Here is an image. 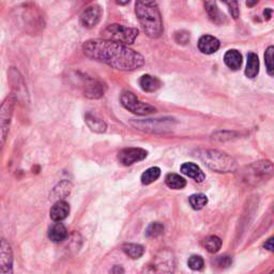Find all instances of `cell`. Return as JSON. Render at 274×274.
<instances>
[{"instance_id": "obj_1", "label": "cell", "mask_w": 274, "mask_h": 274, "mask_svg": "<svg viewBox=\"0 0 274 274\" xmlns=\"http://www.w3.org/2000/svg\"><path fill=\"white\" fill-rule=\"evenodd\" d=\"M82 52L88 58L121 71H134L142 68L145 63L144 57L135 50L105 39H93L85 42Z\"/></svg>"}, {"instance_id": "obj_2", "label": "cell", "mask_w": 274, "mask_h": 274, "mask_svg": "<svg viewBox=\"0 0 274 274\" xmlns=\"http://www.w3.org/2000/svg\"><path fill=\"white\" fill-rule=\"evenodd\" d=\"M135 13L144 33L151 39H157L163 33V22L160 10L155 1H137Z\"/></svg>"}, {"instance_id": "obj_3", "label": "cell", "mask_w": 274, "mask_h": 274, "mask_svg": "<svg viewBox=\"0 0 274 274\" xmlns=\"http://www.w3.org/2000/svg\"><path fill=\"white\" fill-rule=\"evenodd\" d=\"M196 157L207 166L218 173H231L237 168V163L232 157L218 150H198Z\"/></svg>"}, {"instance_id": "obj_4", "label": "cell", "mask_w": 274, "mask_h": 274, "mask_svg": "<svg viewBox=\"0 0 274 274\" xmlns=\"http://www.w3.org/2000/svg\"><path fill=\"white\" fill-rule=\"evenodd\" d=\"M175 267L174 253L169 250H164L154 256L139 274H174Z\"/></svg>"}, {"instance_id": "obj_5", "label": "cell", "mask_w": 274, "mask_h": 274, "mask_svg": "<svg viewBox=\"0 0 274 274\" xmlns=\"http://www.w3.org/2000/svg\"><path fill=\"white\" fill-rule=\"evenodd\" d=\"M274 176V164L271 161L261 160L251 164L244 171L245 181L251 186H259L270 180Z\"/></svg>"}, {"instance_id": "obj_6", "label": "cell", "mask_w": 274, "mask_h": 274, "mask_svg": "<svg viewBox=\"0 0 274 274\" xmlns=\"http://www.w3.org/2000/svg\"><path fill=\"white\" fill-rule=\"evenodd\" d=\"M103 37L105 40L122 44V45H130L135 42L138 37V30L119 24H112L104 29Z\"/></svg>"}, {"instance_id": "obj_7", "label": "cell", "mask_w": 274, "mask_h": 274, "mask_svg": "<svg viewBox=\"0 0 274 274\" xmlns=\"http://www.w3.org/2000/svg\"><path fill=\"white\" fill-rule=\"evenodd\" d=\"M120 102L122 106L129 112L139 115V116H147L157 112V108L147 103H144L141 100H138L134 93L130 91H123L120 95Z\"/></svg>"}, {"instance_id": "obj_8", "label": "cell", "mask_w": 274, "mask_h": 274, "mask_svg": "<svg viewBox=\"0 0 274 274\" xmlns=\"http://www.w3.org/2000/svg\"><path fill=\"white\" fill-rule=\"evenodd\" d=\"M15 104V97L14 95H10L1 105V110H0V131H1V143L2 145L5 142V138L9 133V127L11 123L12 115H13Z\"/></svg>"}, {"instance_id": "obj_9", "label": "cell", "mask_w": 274, "mask_h": 274, "mask_svg": "<svg viewBox=\"0 0 274 274\" xmlns=\"http://www.w3.org/2000/svg\"><path fill=\"white\" fill-rule=\"evenodd\" d=\"M147 156L148 152L142 148H125L119 151L118 160L124 166H130V165L145 160Z\"/></svg>"}, {"instance_id": "obj_10", "label": "cell", "mask_w": 274, "mask_h": 274, "mask_svg": "<svg viewBox=\"0 0 274 274\" xmlns=\"http://www.w3.org/2000/svg\"><path fill=\"white\" fill-rule=\"evenodd\" d=\"M0 274H13V254L5 239L1 240L0 245Z\"/></svg>"}, {"instance_id": "obj_11", "label": "cell", "mask_w": 274, "mask_h": 274, "mask_svg": "<svg viewBox=\"0 0 274 274\" xmlns=\"http://www.w3.org/2000/svg\"><path fill=\"white\" fill-rule=\"evenodd\" d=\"M101 9L99 5L88 7L80 15V24L85 28H92L100 22Z\"/></svg>"}, {"instance_id": "obj_12", "label": "cell", "mask_w": 274, "mask_h": 274, "mask_svg": "<svg viewBox=\"0 0 274 274\" xmlns=\"http://www.w3.org/2000/svg\"><path fill=\"white\" fill-rule=\"evenodd\" d=\"M198 48L202 54L210 55L218 52L220 48V41L212 36H202L198 41Z\"/></svg>"}, {"instance_id": "obj_13", "label": "cell", "mask_w": 274, "mask_h": 274, "mask_svg": "<svg viewBox=\"0 0 274 274\" xmlns=\"http://www.w3.org/2000/svg\"><path fill=\"white\" fill-rule=\"evenodd\" d=\"M70 213V206L65 200H58L50 209V219L55 222H61L68 218Z\"/></svg>"}, {"instance_id": "obj_14", "label": "cell", "mask_w": 274, "mask_h": 274, "mask_svg": "<svg viewBox=\"0 0 274 274\" xmlns=\"http://www.w3.org/2000/svg\"><path fill=\"white\" fill-rule=\"evenodd\" d=\"M181 173L187 175L190 178H192V179H194L196 182H202L206 179V175L201 170V168L198 166V165H196L195 163H192V162L182 164Z\"/></svg>"}, {"instance_id": "obj_15", "label": "cell", "mask_w": 274, "mask_h": 274, "mask_svg": "<svg viewBox=\"0 0 274 274\" xmlns=\"http://www.w3.org/2000/svg\"><path fill=\"white\" fill-rule=\"evenodd\" d=\"M48 237L53 242H62L68 237V231L66 226L60 222H56L53 226H50L48 229Z\"/></svg>"}, {"instance_id": "obj_16", "label": "cell", "mask_w": 274, "mask_h": 274, "mask_svg": "<svg viewBox=\"0 0 274 274\" xmlns=\"http://www.w3.org/2000/svg\"><path fill=\"white\" fill-rule=\"evenodd\" d=\"M139 85L142 89L146 92H155L157 89H160L162 86L161 80L156 76L151 75H143L141 79H139Z\"/></svg>"}, {"instance_id": "obj_17", "label": "cell", "mask_w": 274, "mask_h": 274, "mask_svg": "<svg viewBox=\"0 0 274 274\" xmlns=\"http://www.w3.org/2000/svg\"><path fill=\"white\" fill-rule=\"evenodd\" d=\"M225 65L232 70H238L242 66V55L237 49H229L224 56Z\"/></svg>"}, {"instance_id": "obj_18", "label": "cell", "mask_w": 274, "mask_h": 274, "mask_svg": "<svg viewBox=\"0 0 274 274\" xmlns=\"http://www.w3.org/2000/svg\"><path fill=\"white\" fill-rule=\"evenodd\" d=\"M259 72V59L258 56L254 53H248L247 63L245 69V75L248 78H256Z\"/></svg>"}, {"instance_id": "obj_19", "label": "cell", "mask_w": 274, "mask_h": 274, "mask_svg": "<svg viewBox=\"0 0 274 274\" xmlns=\"http://www.w3.org/2000/svg\"><path fill=\"white\" fill-rule=\"evenodd\" d=\"M85 122L89 129L95 133H104L107 129V125L103 120L93 116L91 114H87L85 118Z\"/></svg>"}, {"instance_id": "obj_20", "label": "cell", "mask_w": 274, "mask_h": 274, "mask_svg": "<svg viewBox=\"0 0 274 274\" xmlns=\"http://www.w3.org/2000/svg\"><path fill=\"white\" fill-rule=\"evenodd\" d=\"M205 8H206V11H207L209 17L211 18V20L214 23H216V24H223V23L225 22L224 14L221 13V11L218 8V5H216L215 2H213V1H207L205 3Z\"/></svg>"}, {"instance_id": "obj_21", "label": "cell", "mask_w": 274, "mask_h": 274, "mask_svg": "<svg viewBox=\"0 0 274 274\" xmlns=\"http://www.w3.org/2000/svg\"><path fill=\"white\" fill-rule=\"evenodd\" d=\"M165 183L169 189L182 190L187 186V180L183 177L177 174H168L165 177Z\"/></svg>"}, {"instance_id": "obj_22", "label": "cell", "mask_w": 274, "mask_h": 274, "mask_svg": "<svg viewBox=\"0 0 274 274\" xmlns=\"http://www.w3.org/2000/svg\"><path fill=\"white\" fill-rule=\"evenodd\" d=\"M104 91H105V87L102 82L92 81L91 84H89L87 86L85 95L87 98H90V99H99L104 94Z\"/></svg>"}, {"instance_id": "obj_23", "label": "cell", "mask_w": 274, "mask_h": 274, "mask_svg": "<svg viewBox=\"0 0 274 274\" xmlns=\"http://www.w3.org/2000/svg\"><path fill=\"white\" fill-rule=\"evenodd\" d=\"M122 251L132 259H138L144 255L145 248H144V246L139 245V244L126 243V244L122 245Z\"/></svg>"}, {"instance_id": "obj_24", "label": "cell", "mask_w": 274, "mask_h": 274, "mask_svg": "<svg viewBox=\"0 0 274 274\" xmlns=\"http://www.w3.org/2000/svg\"><path fill=\"white\" fill-rule=\"evenodd\" d=\"M161 176V169L158 167H150L147 170L143 173L141 180L142 183L145 184V186H148V184L154 183L155 181H157L158 178Z\"/></svg>"}, {"instance_id": "obj_25", "label": "cell", "mask_w": 274, "mask_h": 274, "mask_svg": "<svg viewBox=\"0 0 274 274\" xmlns=\"http://www.w3.org/2000/svg\"><path fill=\"white\" fill-rule=\"evenodd\" d=\"M203 246L209 253H218L222 247V240L218 235H209L203 240Z\"/></svg>"}, {"instance_id": "obj_26", "label": "cell", "mask_w": 274, "mask_h": 274, "mask_svg": "<svg viewBox=\"0 0 274 274\" xmlns=\"http://www.w3.org/2000/svg\"><path fill=\"white\" fill-rule=\"evenodd\" d=\"M190 205L194 210H201L203 207L207 206L208 197L205 194H193L189 198Z\"/></svg>"}, {"instance_id": "obj_27", "label": "cell", "mask_w": 274, "mask_h": 274, "mask_svg": "<svg viewBox=\"0 0 274 274\" xmlns=\"http://www.w3.org/2000/svg\"><path fill=\"white\" fill-rule=\"evenodd\" d=\"M164 232V225L161 224L160 222H155L151 223L148 226V228L146 229V235L149 238H157L158 235H162Z\"/></svg>"}, {"instance_id": "obj_28", "label": "cell", "mask_w": 274, "mask_h": 274, "mask_svg": "<svg viewBox=\"0 0 274 274\" xmlns=\"http://www.w3.org/2000/svg\"><path fill=\"white\" fill-rule=\"evenodd\" d=\"M265 62L267 71L270 75L274 74V46H269L265 53Z\"/></svg>"}, {"instance_id": "obj_29", "label": "cell", "mask_w": 274, "mask_h": 274, "mask_svg": "<svg viewBox=\"0 0 274 274\" xmlns=\"http://www.w3.org/2000/svg\"><path fill=\"white\" fill-rule=\"evenodd\" d=\"M188 266L190 269H192L194 271H200L205 267V261H203L202 257L199 255H193L191 256L188 260Z\"/></svg>"}, {"instance_id": "obj_30", "label": "cell", "mask_w": 274, "mask_h": 274, "mask_svg": "<svg viewBox=\"0 0 274 274\" xmlns=\"http://www.w3.org/2000/svg\"><path fill=\"white\" fill-rule=\"evenodd\" d=\"M70 190H71V184L68 181H62L58 184V187L55 188L54 195L57 198H63V197L70 194Z\"/></svg>"}, {"instance_id": "obj_31", "label": "cell", "mask_w": 274, "mask_h": 274, "mask_svg": "<svg viewBox=\"0 0 274 274\" xmlns=\"http://www.w3.org/2000/svg\"><path fill=\"white\" fill-rule=\"evenodd\" d=\"M232 264H233L232 257L227 256V255H224V256H219L218 258L215 259L216 267L221 268V269H226V268L231 267Z\"/></svg>"}, {"instance_id": "obj_32", "label": "cell", "mask_w": 274, "mask_h": 274, "mask_svg": "<svg viewBox=\"0 0 274 274\" xmlns=\"http://www.w3.org/2000/svg\"><path fill=\"white\" fill-rule=\"evenodd\" d=\"M226 4L228 5L229 11H231L232 16L237 20L239 17V7H238V2L237 1H232V2H226Z\"/></svg>"}, {"instance_id": "obj_33", "label": "cell", "mask_w": 274, "mask_h": 274, "mask_svg": "<svg viewBox=\"0 0 274 274\" xmlns=\"http://www.w3.org/2000/svg\"><path fill=\"white\" fill-rule=\"evenodd\" d=\"M264 247L266 248L267 251L274 253V237H272V238H270V239H268V240L265 242Z\"/></svg>"}, {"instance_id": "obj_34", "label": "cell", "mask_w": 274, "mask_h": 274, "mask_svg": "<svg viewBox=\"0 0 274 274\" xmlns=\"http://www.w3.org/2000/svg\"><path fill=\"white\" fill-rule=\"evenodd\" d=\"M113 274H123L124 273V270H123V268L121 267V266H115L113 268V270H112Z\"/></svg>"}, {"instance_id": "obj_35", "label": "cell", "mask_w": 274, "mask_h": 274, "mask_svg": "<svg viewBox=\"0 0 274 274\" xmlns=\"http://www.w3.org/2000/svg\"><path fill=\"white\" fill-rule=\"evenodd\" d=\"M271 12H272V11H271L270 9H266L265 12H264V14H265V16H267L268 20H269V18L271 17Z\"/></svg>"}, {"instance_id": "obj_36", "label": "cell", "mask_w": 274, "mask_h": 274, "mask_svg": "<svg viewBox=\"0 0 274 274\" xmlns=\"http://www.w3.org/2000/svg\"><path fill=\"white\" fill-rule=\"evenodd\" d=\"M270 274H274V270H273V271H272V272H271Z\"/></svg>"}]
</instances>
